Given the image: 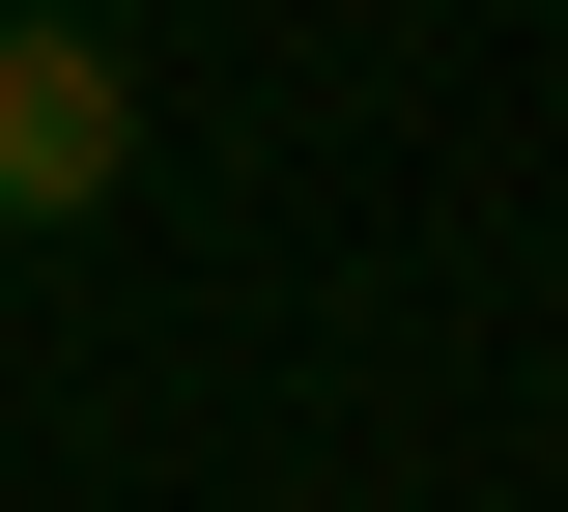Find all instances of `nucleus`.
Returning a JSON list of instances; mask_svg holds the SVG:
<instances>
[{"mask_svg": "<svg viewBox=\"0 0 568 512\" xmlns=\"http://www.w3.org/2000/svg\"><path fill=\"white\" fill-rule=\"evenodd\" d=\"M114 171H142L114 0H0V228H114Z\"/></svg>", "mask_w": 568, "mask_h": 512, "instance_id": "nucleus-1", "label": "nucleus"}]
</instances>
